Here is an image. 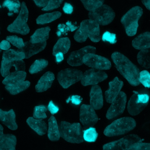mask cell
I'll return each mask as SVG.
<instances>
[{
    "instance_id": "6da1fadb",
    "label": "cell",
    "mask_w": 150,
    "mask_h": 150,
    "mask_svg": "<svg viewBox=\"0 0 150 150\" xmlns=\"http://www.w3.org/2000/svg\"><path fill=\"white\" fill-rule=\"evenodd\" d=\"M111 58L117 70L130 85L137 86L140 84L139 81V70L128 58L118 52H113Z\"/></svg>"
},
{
    "instance_id": "7a4b0ae2",
    "label": "cell",
    "mask_w": 150,
    "mask_h": 150,
    "mask_svg": "<svg viewBox=\"0 0 150 150\" xmlns=\"http://www.w3.org/2000/svg\"><path fill=\"white\" fill-rule=\"evenodd\" d=\"M100 25L94 21L88 19L81 23L79 28L74 34V40L79 43L86 42L89 38L92 42H98L101 39Z\"/></svg>"
},
{
    "instance_id": "3957f363",
    "label": "cell",
    "mask_w": 150,
    "mask_h": 150,
    "mask_svg": "<svg viewBox=\"0 0 150 150\" xmlns=\"http://www.w3.org/2000/svg\"><path fill=\"white\" fill-rule=\"evenodd\" d=\"M136 125L137 122L134 118L129 117H121L107 126L103 134L110 137L124 135L134 129Z\"/></svg>"
},
{
    "instance_id": "277c9868",
    "label": "cell",
    "mask_w": 150,
    "mask_h": 150,
    "mask_svg": "<svg viewBox=\"0 0 150 150\" xmlns=\"http://www.w3.org/2000/svg\"><path fill=\"white\" fill-rule=\"evenodd\" d=\"M133 94L130 98L127 110L132 116L140 114L148 105L150 100V92L146 88H142L138 91H133Z\"/></svg>"
},
{
    "instance_id": "5b68a950",
    "label": "cell",
    "mask_w": 150,
    "mask_h": 150,
    "mask_svg": "<svg viewBox=\"0 0 150 150\" xmlns=\"http://www.w3.org/2000/svg\"><path fill=\"white\" fill-rule=\"evenodd\" d=\"M60 137L69 143L80 144L84 142L83 132L79 123H70L62 121L59 126Z\"/></svg>"
},
{
    "instance_id": "8992f818",
    "label": "cell",
    "mask_w": 150,
    "mask_h": 150,
    "mask_svg": "<svg viewBox=\"0 0 150 150\" xmlns=\"http://www.w3.org/2000/svg\"><path fill=\"white\" fill-rule=\"evenodd\" d=\"M143 14L142 8L136 6L130 8L121 18V23L123 25L128 36H134L137 34L139 27L138 21Z\"/></svg>"
},
{
    "instance_id": "52a82bcc",
    "label": "cell",
    "mask_w": 150,
    "mask_h": 150,
    "mask_svg": "<svg viewBox=\"0 0 150 150\" xmlns=\"http://www.w3.org/2000/svg\"><path fill=\"white\" fill-rule=\"evenodd\" d=\"M28 16L29 11L26 3L23 2L19 15L13 22L8 27V31L11 33L21 34L23 35L28 34L30 31L29 27L27 24Z\"/></svg>"
},
{
    "instance_id": "ba28073f",
    "label": "cell",
    "mask_w": 150,
    "mask_h": 150,
    "mask_svg": "<svg viewBox=\"0 0 150 150\" xmlns=\"http://www.w3.org/2000/svg\"><path fill=\"white\" fill-rule=\"evenodd\" d=\"M88 18L101 26H107L114 21L115 13L110 7L103 5L94 11L89 12Z\"/></svg>"
},
{
    "instance_id": "9c48e42d",
    "label": "cell",
    "mask_w": 150,
    "mask_h": 150,
    "mask_svg": "<svg viewBox=\"0 0 150 150\" xmlns=\"http://www.w3.org/2000/svg\"><path fill=\"white\" fill-rule=\"evenodd\" d=\"M83 74L81 71L78 69L66 68L58 73L57 79L62 87L67 88L81 80Z\"/></svg>"
},
{
    "instance_id": "30bf717a",
    "label": "cell",
    "mask_w": 150,
    "mask_h": 150,
    "mask_svg": "<svg viewBox=\"0 0 150 150\" xmlns=\"http://www.w3.org/2000/svg\"><path fill=\"white\" fill-rule=\"evenodd\" d=\"M142 142V139L137 134H130L118 140L109 142L103 145L104 150H128L132 144Z\"/></svg>"
},
{
    "instance_id": "8fae6325",
    "label": "cell",
    "mask_w": 150,
    "mask_h": 150,
    "mask_svg": "<svg viewBox=\"0 0 150 150\" xmlns=\"http://www.w3.org/2000/svg\"><path fill=\"white\" fill-rule=\"evenodd\" d=\"M83 63L88 67L97 70H108L111 68V63L107 58L93 53H88L84 56Z\"/></svg>"
},
{
    "instance_id": "7c38bea8",
    "label": "cell",
    "mask_w": 150,
    "mask_h": 150,
    "mask_svg": "<svg viewBox=\"0 0 150 150\" xmlns=\"http://www.w3.org/2000/svg\"><path fill=\"white\" fill-rule=\"evenodd\" d=\"M126 102V94L121 91L107 110L106 115L107 119L111 120L122 115L125 110Z\"/></svg>"
},
{
    "instance_id": "4fadbf2b",
    "label": "cell",
    "mask_w": 150,
    "mask_h": 150,
    "mask_svg": "<svg viewBox=\"0 0 150 150\" xmlns=\"http://www.w3.org/2000/svg\"><path fill=\"white\" fill-rule=\"evenodd\" d=\"M108 78V74L103 71L91 68L84 72L81 82L84 86H96Z\"/></svg>"
},
{
    "instance_id": "5bb4252c",
    "label": "cell",
    "mask_w": 150,
    "mask_h": 150,
    "mask_svg": "<svg viewBox=\"0 0 150 150\" xmlns=\"http://www.w3.org/2000/svg\"><path fill=\"white\" fill-rule=\"evenodd\" d=\"M99 118L94 109L90 105L82 104L80 110V121L86 128L93 127Z\"/></svg>"
},
{
    "instance_id": "9a60e30c",
    "label": "cell",
    "mask_w": 150,
    "mask_h": 150,
    "mask_svg": "<svg viewBox=\"0 0 150 150\" xmlns=\"http://www.w3.org/2000/svg\"><path fill=\"white\" fill-rule=\"evenodd\" d=\"M96 52V48L93 46H86L79 50L74 51L71 52L69 57L67 59V64L72 67H78L82 65L84 56L88 53H93Z\"/></svg>"
},
{
    "instance_id": "2e32d148",
    "label": "cell",
    "mask_w": 150,
    "mask_h": 150,
    "mask_svg": "<svg viewBox=\"0 0 150 150\" xmlns=\"http://www.w3.org/2000/svg\"><path fill=\"white\" fill-rule=\"evenodd\" d=\"M123 81L120 80L117 77H115L113 80L109 82V88L105 92L106 102L111 103L117 97L123 86Z\"/></svg>"
},
{
    "instance_id": "e0dca14e",
    "label": "cell",
    "mask_w": 150,
    "mask_h": 150,
    "mask_svg": "<svg viewBox=\"0 0 150 150\" xmlns=\"http://www.w3.org/2000/svg\"><path fill=\"white\" fill-rule=\"evenodd\" d=\"M25 64L23 60H16L13 62L1 61V73L2 77L6 78L10 74L19 71H25Z\"/></svg>"
},
{
    "instance_id": "ac0fdd59",
    "label": "cell",
    "mask_w": 150,
    "mask_h": 150,
    "mask_svg": "<svg viewBox=\"0 0 150 150\" xmlns=\"http://www.w3.org/2000/svg\"><path fill=\"white\" fill-rule=\"evenodd\" d=\"M4 128L0 125V150H15L16 146V137L13 134H4Z\"/></svg>"
},
{
    "instance_id": "d6986e66",
    "label": "cell",
    "mask_w": 150,
    "mask_h": 150,
    "mask_svg": "<svg viewBox=\"0 0 150 150\" xmlns=\"http://www.w3.org/2000/svg\"><path fill=\"white\" fill-rule=\"evenodd\" d=\"M90 105L96 110L100 109L103 107V98L102 90L99 86L96 85L91 88L90 93Z\"/></svg>"
},
{
    "instance_id": "ffe728a7",
    "label": "cell",
    "mask_w": 150,
    "mask_h": 150,
    "mask_svg": "<svg viewBox=\"0 0 150 150\" xmlns=\"http://www.w3.org/2000/svg\"><path fill=\"white\" fill-rule=\"evenodd\" d=\"M46 42L39 43H32L30 41H29L25 42V46L18 50L23 52L25 54L26 59H28L43 50L46 47Z\"/></svg>"
},
{
    "instance_id": "44dd1931",
    "label": "cell",
    "mask_w": 150,
    "mask_h": 150,
    "mask_svg": "<svg viewBox=\"0 0 150 150\" xmlns=\"http://www.w3.org/2000/svg\"><path fill=\"white\" fill-rule=\"evenodd\" d=\"M0 120L8 129L15 130L18 129V125L16 122V114L13 110L8 111H3L0 109Z\"/></svg>"
},
{
    "instance_id": "7402d4cb",
    "label": "cell",
    "mask_w": 150,
    "mask_h": 150,
    "mask_svg": "<svg viewBox=\"0 0 150 150\" xmlns=\"http://www.w3.org/2000/svg\"><path fill=\"white\" fill-rule=\"evenodd\" d=\"M54 80L55 75L53 73L50 71L45 73L41 77L36 85V91L38 93L46 91L51 87Z\"/></svg>"
},
{
    "instance_id": "603a6c76",
    "label": "cell",
    "mask_w": 150,
    "mask_h": 150,
    "mask_svg": "<svg viewBox=\"0 0 150 150\" xmlns=\"http://www.w3.org/2000/svg\"><path fill=\"white\" fill-rule=\"evenodd\" d=\"M132 47L137 50H147L150 48V32L146 31L135 38L132 42Z\"/></svg>"
},
{
    "instance_id": "cb8c5ba5",
    "label": "cell",
    "mask_w": 150,
    "mask_h": 150,
    "mask_svg": "<svg viewBox=\"0 0 150 150\" xmlns=\"http://www.w3.org/2000/svg\"><path fill=\"white\" fill-rule=\"evenodd\" d=\"M27 123L38 135L43 136L46 134L47 132V125L42 120L35 119L34 117H29L27 120Z\"/></svg>"
},
{
    "instance_id": "d4e9b609",
    "label": "cell",
    "mask_w": 150,
    "mask_h": 150,
    "mask_svg": "<svg viewBox=\"0 0 150 150\" xmlns=\"http://www.w3.org/2000/svg\"><path fill=\"white\" fill-rule=\"evenodd\" d=\"M49 129L48 137L50 140L52 141H58L60 139L59 126L58 125L57 119L54 116L52 115L49 120Z\"/></svg>"
},
{
    "instance_id": "484cf974",
    "label": "cell",
    "mask_w": 150,
    "mask_h": 150,
    "mask_svg": "<svg viewBox=\"0 0 150 150\" xmlns=\"http://www.w3.org/2000/svg\"><path fill=\"white\" fill-rule=\"evenodd\" d=\"M50 30V28L49 27L38 29L30 36V41L32 43H39L46 42L49 39Z\"/></svg>"
},
{
    "instance_id": "4316f807",
    "label": "cell",
    "mask_w": 150,
    "mask_h": 150,
    "mask_svg": "<svg viewBox=\"0 0 150 150\" xmlns=\"http://www.w3.org/2000/svg\"><path fill=\"white\" fill-rule=\"evenodd\" d=\"M27 73L25 71L12 73L5 78L2 81V83L6 86L21 83L25 81Z\"/></svg>"
},
{
    "instance_id": "83f0119b",
    "label": "cell",
    "mask_w": 150,
    "mask_h": 150,
    "mask_svg": "<svg viewBox=\"0 0 150 150\" xmlns=\"http://www.w3.org/2000/svg\"><path fill=\"white\" fill-rule=\"evenodd\" d=\"M71 41L68 38H62L58 40L54 46L52 54L55 56L58 53L62 52L65 54L67 53L71 47Z\"/></svg>"
},
{
    "instance_id": "f1b7e54d",
    "label": "cell",
    "mask_w": 150,
    "mask_h": 150,
    "mask_svg": "<svg viewBox=\"0 0 150 150\" xmlns=\"http://www.w3.org/2000/svg\"><path fill=\"white\" fill-rule=\"evenodd\" d=\"M24 59H26V57L23 52L13 49L4 52L2 55V60L6 62L23 60Z\"/></svg>"
},
{
    "instance_id": "f546056e",
    "label": "cell",
    "mask_w": 150,
    "mask_h": 150,
    "mask_svg": "<svg viewBox=\"0 0 150 150\" xmlns=\"http://www.w3.org/2000/svg\"><path fill=\"white\" fill-rule=\"evenodd\" d=\"M62 13L59 12L47 13L39 16L36 19L37 24H43L50 23L61 17Z\"/></svg>"
},
{
    "instance_id": "4dcf8cb0",
    "label": "cell",
    "mask_w": 150,
    "mask_h": 150,
    "mask_svg": "<svg viewBox=\"0 0 150 150\" xmlns=\"http://www.w3.org/2000/svg\"><path fill=\"white\" fill-rule=\"evenodd\" d=\"M30 85V83L29 81H26L13 85H6L5 86V88L11 94L15 95L25 91L29 87Z\"/></svg>"
},
{
    "instance_id": "1f68e13d",
    "label": "cell",
    "mask_w": 150,
    "mask_h": 150,
    "mask_svg": "<svg viewBox=\"0 0 150 150\" xmlns=\"http://www.w3.org/2000/svg\"><path fill=\"white\" fill-rule=\"evenodd\" d=\"M137 59L140 66L145 69H149L150 68V50H140L137 55Z\"/></svg>"
},
{
    "instance_id": "d6a6232c",
    "label": "cell",
    "mask_w": 150,
    "mask_h": 150,
    "mask_svg": "<svg viewBox=\"0 0 150 150\" xmlns=\"http://www.w3.org/2000/svg\"><path fill=\"white\" fill-rule=\"evenodd\" d=\"M49 62L44 59L36 60L30 67L29 71L30 74L37 73L43 70L48 65Z\"/></svg>"
},
{
    "instance_id": "836d02e7",
    "label": "cell",
    "mask_w": 150,
    "mask_h": 150,
    "mask_svg": "<svg viewBox=\"0 0 150 150\" xmlns=\"http://www.w3.org/2000/svg\"><path fill=\"white\" fill-rule=\"evenodd\" d=\"M84 7L89 12L94 11L103 5V0H81Z\"/></svg>"
},
{
    "instance_id": "e575fe53",
    "label": "cell",
    "mask_w": 150,
    "mask_h": 150,
    "mask_svg": "<svg viewBox=\"0 0 150 150\" xmlns=\"http://www.w3.org/2000/svg\"><path fill=\"white\" fill-rule=\"evenodd\" d=\"M2 7H6L9 10V13H18L20 12L21 4L18 0H6L2 4Z\"/></svg>"
},
{
    "instance_id": "d590c367",
    "label": "cell",
    "mask_w": 150,
    "mask_h": 150,
    "mask_svg": "<svg viewBox=\"0 0 150 150\" xmlns=\"http://www.w3.org/2000/svg\"><path fill=\"white\" fill-rule=\"evenodd\" d=\"M84 140L89 143L95 142L98 137V132L95 128L90 127L87 129L83 130Z\"/></svg>"
},
{
    "instance_id": "8d00e7d4",
    "label": "cell",
    "mask_w": 150,
    "mask_h": 150,
    "mask_svg": "<svg viewBox=\"0 0 150 150\" xmlns=\"http://www.w3.org/2000/svg\"><path fill=\"white\" fill-rule=\"evenodd\" d=\"M47 110L48 109L45 105H40L35 106L34 108L33 117L35 119L40 120L45 119L47 117V116L45 113Z\"/></svg>"
},
{
    "instance_id": "74e56055",
    "label": "cell",
    "mask_w": 150,
    "mask_h": 150,
    "mask_svg": "<svg viewBox=\"0 0 150 150\" xmlns=\"http://www.w3.org/2000/svg\"><path fill=\"white\" fill-rule=\"evenodd\" d=\"M139 81L146 88H150V73L146 70H144L139 72Z\"/></svg>"
},
{
    "instance_id": "f35d334b",
    "label": "cell",
    "mask_w": 150,
    "mask_h": 150,
    "mask_svg": "<svg viewBox=\"0 0 150 150\" xmlns=\"http://www.w3.org/2000/svg\"><path fill=\"white\" fill-rule=\"evenodd\" d=\"M6 39L19 49H22L25 46V42H23V39L16 35L8 36L7 37Z\"/></svg>"
},
{
    "instance_id": "ab89813d",
    "label": "cell",
    "mask_w": 150,
    "mask_h": 150,
    "mask_svg": "<svg viewBox=\"0 0 150 150\" xmlns=\"http://www.w3.org/2000/svg\"><path fill=\"white\" fill-rule=\"evenodd\" d=\"M150 143L137 142L132 144L128 150H150Z\"/></svg>"
},
{
    "instance_id": "60d3db41",
    "label": "cell",
    "mask_w": 150,
    "mask_h": 150,
    "mask_svg": "<svg viewBox=\"0 0 150 150\" xmlns=\"http://www.w3.org/2000/svg\"><path fill=\"white\" fill-rule=\"evenodd\" d=\"M63 0H50L48 5L42 9V11H51L53 9L58 8L63 2Z\"/></svg>"
},
{
    "instance_id": "b9f144b4",
    "label": "cell",
    "mask_w": 150,
    "mask_h": 150,
    "mask_svg": "<svg viewBox=\"0 0 150 150\" xmlns=\"http://www.w3.org/2000/svg\"><path fill=\"white\" fill-rule=\"evenodd\" d=\"M102 39L103 42H108L111 44H115L117 42L116 35L109 31H106L103 35Z\"/></svg>"
},
{
    "instance_id": "7bdbcfd3",
    "label": "cell",
    "mask_w": 150,
    "mask_h": 150,
    "mask_svg": "<svg viewBox=\"0 0 150 150\" xmlns=\"http://www.w3.org/2000/svg\"><path fill=\"white\" fill-rule=\"evenodd\" d=\"M82 98L81 96L79 95H73L69 96V98L67 100L66 102L68 103L71 101L73 104L74 105H79L82 102Z\"/></svg>"
},
{
    "instance_id": "ee69618b",
    "label": "cell",
    "mask_w": 150,
    "mask_h": 150,
    "mask_svg": "<svg viewBox=\"0 0 150 150\" xmlns=\"http://www.w3.org/2000/svg\"><path fill=\"white\" fill-rule=\"evenodd\" d=\"M58 30L57 31L56 34L59 37L62 34L67 35V33L68 31H71L69 28L66 25L64 24H59L58 26Z\"/></svg>"
},
{
    "instance_id": "f6af8a7d",
    "label": "cell",
    "mask_w": 150,
    "mask_h": 150,
    "mask_svg": "<svg viewBox=\"0 0 150 150\" xmlns=\"http://www.w3.org/2000/svg\"><path fill=\"white\" fill-rule=\"evenodd\" d=\"M47 108H48V110L50 112L51 114L52 115L57 114L59 110V107L55 105L52 100H51Z\"/></svg>"
},
{
    "instance_id": "bcb514c9",
    "label": "cell",
    "mask_w": 150,
    "mask_h": 150,
    "mask_svg": "<svg viewBox=\"0 0 150 150\" xmlns=\"http://www.w3.org/2000/svg\"><path fill=\"white\" fill-rule=\"evenodd\" d=\"M73 7L69 3L65 2L64 7L63 8V10L65 13L67 14H71L73 12Z\"/></svg>"
},
{
    "instance_id": "7dc6e473",
    "label": "cell",
    "mask_w": 150,
    "mask_h": 150,
    "mask_svg": "<svg viewBox=\"0 0 150 150\" xmlns=\"http://www.w3.org/2000/svg\"><path fill=\"white\" fill-rule=\"evenodd\" d=\"M11 48V45L7 40H3L0 43V49L3 50L7 51Z\"/></svg>"
},
{
    "instance_id": "c3c4849f",
    "label": "cell",
    "mask_w": 150,
    "mask_h": 150,
    "mask_svg": "<svg viewBox=\"0 0 150 150\" xmlns=\"http://www.w3.org/2000/svg\"><path fill=\"white\" fill-rule=\"evenodd\" d=\"M35 3L36 5L39 7L45 8L48 5L49 3V1H37V0H34Z\"/></svg>"
},
{
    "instance_id": "681fc988",
    "label": "cell",
    "mask_w": 150,
    "mask_h": 150,
    "mask_svg": "<svg viewBox=\"0 0 150 150\" xmlns=\"http://www.w3.org/2000/svg\"><path fill=\"white\" fill-rule=\"evenodd\" d=\"M55 57H56V62L57 63H60L64 59V54L62 52L58 53Z\"/></svg>"
},
{
    "instance_id": "f907efd6",
    "label": "cell",
    "mask_w": 150,
    "mask_h": 150,
    "mask_svg": "<svg viewBox=\"0 0 150 150\" xmlns=\"http://www.w3.org/2000/svg\"><path fill=\"white\" fill-rule=\"evenodd\" d=\"M66 25L69 28V29H70V30H71V32H73L74 30H77V29L79 28V27H76V26H74V25H73L72 24L71 22L67 21V22H66Z\"/></svg>"
},
{
    "instance_id": "816d5d0a",
    "label": "cell",
    "mask_w": 150,
    "mask_h": 150,
    "mask_svg": "<svg viewBox=\"0 0 150 150\" xmlns=\"http://www.w3.org/2000/svg\"><path fill=\"white\" fill-rule=\"evenodd\" d=\"M143 5L145 6L146 9L150 10V0H142L141 1Z\"/></svg>"
},
{
    "instance_id": "f5cc1de1",
    "label": "cell",
    "mask_w": 150,
    "mask_h": 150,
    "mask_svg": "<svg viewBox=\"0 0 150 150\" xmlns=\"http://www.w3.org/2000/svg\"><path fill=\"white\" fill-rule=\"evenodd\" d=\"M13 13H8V16H12L13 15Z\"/></svg>"
}]
</instances>
